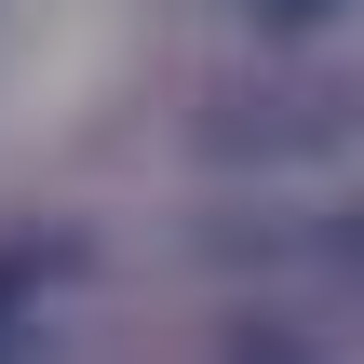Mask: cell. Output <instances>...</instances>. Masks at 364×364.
<instances>
[{"label": "cell", "instance_id": "obj_1", "mask_svg": "<svg viewBox=\"0 0 364 364\" xmlns=\"http://www.w3.org/2000/svg\"><path fill=\"white\" fill-rule=\"evenodd\" d=\"M257 14H284V27H297V14H324V0H257Z\"/></svg>", "mask_w": 364, "mask_h": 364}, {"label": "cell", "instance_id": "obj_2", "mask_svg": "<svg viewBox=\"0 0 364 364\" xmlns=\"http://www.w3.org/2000/svg\"><path fill=\"white\" fill-rule=\"evenodd\" d=\"M0 297H14V270H0Z\"/></svg>", "mask_w": 364, "mask_h": 364}]
</instances>
